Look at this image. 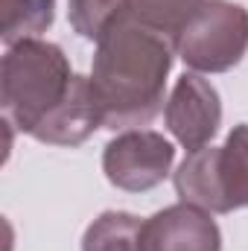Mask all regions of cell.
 I'll return each instance as SVG.
<instances>
[{
  "label": "cell",
  "mask_w": 248,
  "mask_h": 251,
  "mask_svg": "<svg viewBox=\"0 0 248 251\" xmlns=\"http://www.w3.org/2000/svg\"><path fill=\"white\" fill-rule=\"evenodd\" d=\"M173 53L175 47L170 38L128 15L97 41L88 79L102 111V128L149 126L164 111Z\"/></svg>",
  "instance_id": "cell-1"
},
{
  "label": "cell",
  "mask_w": 248,
  "mask_h": 251,
  "mask_svg": "<svg viewBox=\"0 0 248 251\" xmlns=\"http://www.w3.org/2000/svg\"><path fill=\"white\" fill-rule=\"evenodd\" d=\"M73 76L64 50L53 41L21 38L9 44L0 64V102L6 123L32 134L62 105Z\"/></svg>",
  "instance_id": "cell-2"
},
{
  "label": "cell",
  "mask_w": 248,
  "mask_h": 251,
  "mask_svg": "<svg viewBox=\"0 0 248 251\" xmlns=\"http://www.w3.org/2000/svg\"><path fill=\"white\" fill-rule=\"evenodd\" d=\"M175 193L210 213L248 207V123L234 126L222 146L190 152L175 173Z\"/></svg>",
  "instance_id": "cell-3"
},
{
  "label": "cell",
  "mask_w": 248,
  "mask_h": 251,
  "mask_svg": "<svg viewBox=\"0 0 248 251\" xmlns=\"http://www.w3.org/2000/svg\"><path fill=\"white\" fill-rule=\"evenodd\" d=\"M193 73H225L248 53V9L231 0H204L173 38Z\"/></svg>",
  "instance_id": "cell-4"
},
{
  "label": "cell",
  "mask_w": 248,
  "mask_h": 251,
  "mask_svg": "<svg viewBox=\"0 0 248 251\" xmlns=\"http://www.w3.org/2000/svg\"><path fill=\"white\" fill-rule=\"evenodd\" d=\"M175 161L173 143L149 128H128L117 134L102 152L105 178L125 193H146L158 187Z\"/></svg>",
  "instance_id": "cell-5"
},
{
  "label": "cell",
  "mask_w": 248,
  "mask_h": 251,
  "mask_svg": "<svg viewBox=\"0 0 248 251\" xmlns=\"http://www.w3.org/2000/svg\"><path fill=\"white\" fill-rule=\"evenodd\" d=\"M164 120L170 134L187 149V155L210 146L222 123V102L216 88L201 73L178 76L164 105Z\"/></svg>",
  "instance_id": "cell-6"
},
{
  "label": "cell",
  "mask_w": 248,
  "mask_h": 251,
  "mask_svg": "<svg viewBox=\"0 0 248 251\" xmlns=\"http://www.w3.org/2000/svg\"><path fill=\"white\" fill-rule=\"evenodd\" d=\"M140 251H222V234L210 210L178 201L143 222Z\"/></svg>",
  "instance_id": "cell-7"
},
{
  "label": "cell",
  "mask_w": 248,
  "mask_h": 251,
  "mask_svg": "<svg viewBox=\"0 0 248 251\" xmlns=\"http://www.w3.org/2000/svg\"><path fill=\"white\" fill-rule=\"evenodd\" d=\"M97 128H102V111L97 105L94 88L88 76H73V85L62 100V105L38 126L29 137L50 146H79Z\"/></svg>",
  "instance_id": "cell-8"
},
{
  "label": "cell",
  "mask_w": 248,
  "mask_h": 251,
  "mask_svg": "<svg viewBox=\"0 0 248 251\" xmlns=\"http://www.w3.org/2000/svg\"><path fill=\"white\" fill-rule=\"evenodd\" d=\"M140 231L143 222L134 213L105 210L88 225L82 251H140Z\"/></svg>",
  "instance_id": "cell-9"
},
{
  "label": "cell",
  "mask_w": 248,
  "mask_h": 251,
  "mask_svg": "<svg viewBox=\"0 0 248 251\" xmlns=\"http://www.w3.org/2000/svg\"><path fill=\"white\" fill-rule=\"evenodd\" d=\"M0 9H3L0 35L6 47L21 38H35L38 32H47L56 18V0H0Z\"/></svg>",
  "instance_id": "cell-10"
},
{
  "label": "cell",
  "mask_w": 248,
  "mask_h": 251,
  "mask_svg": "<svg viewBox=\"0 0 248 251\" xmlns=\"http://www.w3.org/2000/svg\"><path fill=\"white\" fill-rule=\"evenodd\" d=\"M201 3L204 0H125V12L137 24L173 41Z\"/></svg>",
  "instance_id": "cell-11"
},
{
  "label": "cell",
  "mask_w": 248,
  "mask_h": 251,
  "mask_svg": "<svg viewBox=\"0 0 248 251\" xmlns=\"http://www.w3.org/2000/svg\"><path fill=\"white\" fill-rule=\"evenodd\" d=\"M125 15V0H67L70 26L88 41H99Z\"/></svg>",
  "instance_id": "cell-12"
}]
</instances>
